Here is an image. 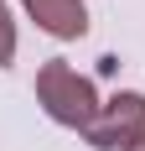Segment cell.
I'll use <instances>...</instances> for the list:
<instances>
[{
	"mask_svg": "<svg viewBox=\"0 0 145 151\" xmlns=\"http://www.w3.org/2000/svg\"><path fill=\"white\" fill-rule=\"evenodd\" d=\"M36 104L62 130H88L93 115H99V94H93V78H83L62 58H52L36 68Z\"/></svg>",
	"mask_w": 145,
	"mask_h": 151,
	"instance_id": "obj_1",
	"label": "cell"
},
{
	"mask_svg": "<svg viewBox=\"0 0 145 151\" xmlns=\"http://www.w3.org/2000/svg\"><path fill=\"white\" fill-rule=\"evenodd\" d=\"M83 141L93 151H135V146H145V94L119 89L114 99H104L93 125L83 130Z\"/></svg>",
	"mask_w": 145,
	"mask_h": 151,
	"instance_id": "obj_2",
	"label": "cell"
},
{
	"mask_svg": "<svg viewBox=\"0 0 145 151\" xmlns=\"http://www.w3.org/2000/svg\"><path fill=\"white\" fill-rule=\"evenodd\" d=\"M21 5H26V16L47 31V37H57V42L88 37V5L83 0H21Z\"/></svg>",
	"mask_w": 145,
	"mask_h": 151,
	"instance_id": "obj_3",
	"label": "cell"
},
{
	"mask_svg": "<svg viewBox=\"0 0 145 151\" xmlns=\"http://www.w3.org/2000/svg\"><path fill=\"white\" fill-rule=\"evenodd\" d=\"M16 63V21H11V5L0 0V68Z\"/></svg>",
	"mask_w": 145,
	"mask_h": 151,
	"instance_id": "obj_4",
	"label": "cell"
},
{
	"mask_svg": "<svg viewBox=\"0 0 145 151\" xmlns=\"http://www.w3.org/2000/svg\"><path fill=\"white\" fill-rule=\"evenodd\" d=\"M135 151H145V146H135Z\"/></svg>",
	"mask_w": 145,
	"mask_h": 151,
	"instance_id": "obj_5",
	"label": "cell"
}]
</instances>
